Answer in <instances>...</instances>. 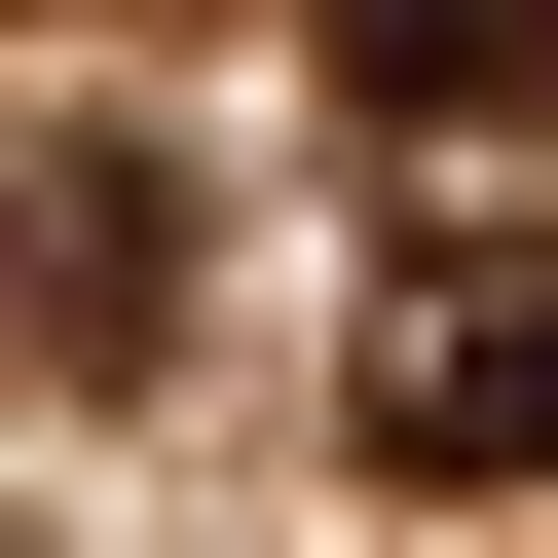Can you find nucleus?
I'll use <instances>...</instances> for the list:
<instances>
[{
  "label": "nucleus",
  "mask_w": 558,
  "mask_h": 558,
  "mask_svg": "<svg viewBox=\"0 0 558 558\" xmlns=\"http://www.w3.org/2000/svg\"><path fill=\"white\" fill-rule=\"evenodd\" d=\"M38 336H75V373H149V336H186V186H149V149H75V186H38Z\"/></svg>",
  "instance_id": "7ed1b4c3"
},
{
  "label": "nucleus",
  "mask_w": 558,
  "mask_h": 558,
  "mask_svg": "<svg viewBox=\"0 0 558 558\" xmlns=\"http://www.w3.org/2000/svg\"><path fill=\"white\" fill-rule=\"evenodd\" d=\"M373 484H558V223H447V260H373Z\"/></svg>",
  "instance_id": "f257e3e1"
},
{
  "label": "nucleus",
  "mask_w": 558,
  "mask_h": 558,
  "mask_svg": "<svg viewBox=\"0 0 558 558\" xmlns=\"http://www.w3.org/2000/svg\"><path fill=\"white\" fill-rule=\"evenodd\" d=\"M336 38V112L410 149V112H558V0H299Z\"/></svg>",
  "instance_id": "f03ea898"
}]
</instances>
